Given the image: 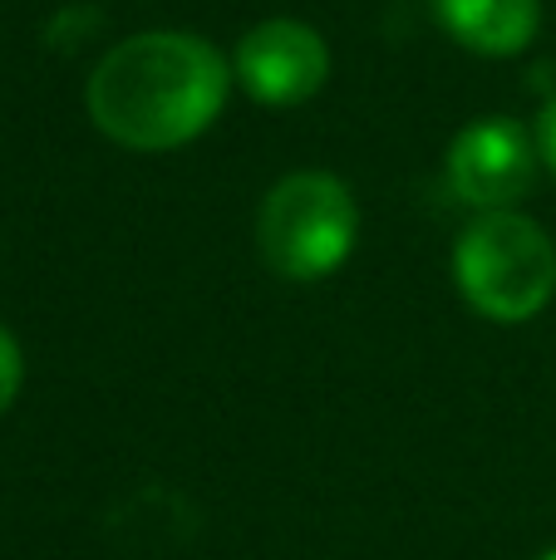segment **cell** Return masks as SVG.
I'll return each mask as SVG.
<instances>
[{"label":"cell","mask_w":556,"mask_h":560,"mask_svg":"<svg viewBox=\"0 0 556 560\" xmlns=\"http://www.w3.org/2000/svg\"><path fill=\"white\" fill-rule=\"evenodd\" d=\"M232 79V65L212 39L187 30H143L94 65L84 104L108 143L128 153H173L217 124Z\"/></svg>","instance_id":"1"},{"label":"cell","mask_w":556,"mask_h":560,"mask_svg":"<svg viewBox=\"0 0 556 560\" xmlns=\"http://www.w3.org/2000/svg\"><path fill=\"white\" fill-rule=\"evenodd\" d=\"M453 280L483 319L522 325L556 295V246L532 217L483 212L453 246Z\"/></svg>","instance_id":"2"},{"label":"cell","mask_w":556,"mask_h":560,"mask_svg":"<svg viewBox=\"0 0 556 560\" xmlns=\"http://www.w3.org/2000/svg\"><path fill=\"white\" fill-rule=\"evenodd\" d=\"M360 207L335 173H286L256 212V252L281 280H325L355 252Z\"/></svg>","instance_id":"3"},{"label":"cell","mask_w":556,"mask_h":560,"mask_svg":"<svg viewBox=\"0 0 556 560\" xmlns=\"http://www.w3.org/2000/svg\"><path fill=\"white\" fill-rule=\"evenodd\" d=\"M537 167L542 148L518 118H478L443 158L449 192L478 212H518V202L537 187Z\"/></svg>","instance_id":"4"},{"label":"cell","mask_w":556,"mask_h":560,"mask_svg":"<svg viewBox=\"0 0 556 560\" xmlns=\"http://www.w3.org/2000/svg\"><path fill=\"white\" fill-rule=\"evenodd\" d=\"M232 74L256 104L296 108L331 79V49L305 20H262L236 39Z\"/></svg>","instance_id":"5"},{"label":"cell","mask_w":556,"mask_h":560,"mask_svg":"<svg viewBox=\"0 0 556 560\" xmlns=\"http://www.w3.org/2000/svg\"><path fill=\"white\" fill-rule=\"evenodd\" d=\"M453 45L488 59H508L537 39L542 0H429Z\"/></svg>","instance_id":"6"},{"label":"cell","mask_w":556,"mask_h":560,"mask_svg":"<svg viewBox=\"0 0 556 560\" xmlns=\"http://www.w3.org/2000/svg\"><path fill=\"white\" fill-rule=\"evenodd\" d=\"M20 384H25V354H20L15 335H10V329L0 325V413H5V408L15 404Z\"/></svg>","instance_id":"7"},{"label":"cell","mask_w":556,"mask_h":560,"mask_svg":"<svg viewBox=\"0 0 556 560\" xmlns=\"http://www.w3.org/2000/svg\"><path fill=\"white\" fill-rule=\"evenodd\" d=\"M537 148H542V163H547L556 177V94L547 98V108H542V118H537Z\"/></svg>","instance_id":"8"},{"label":"cell","mask_w":556,"mask_h":560,"mask_svg":"<svg viewBox=\"0 0 556 560\" xmlns=\"http://www.w3.org/2000/svg\"><path fill=\"white\" fill-rule=\"evenodd\" d=\"M542 560H556V551H547V556H542Z\"/></svg>","instance_id":"9"}]
</instances>
